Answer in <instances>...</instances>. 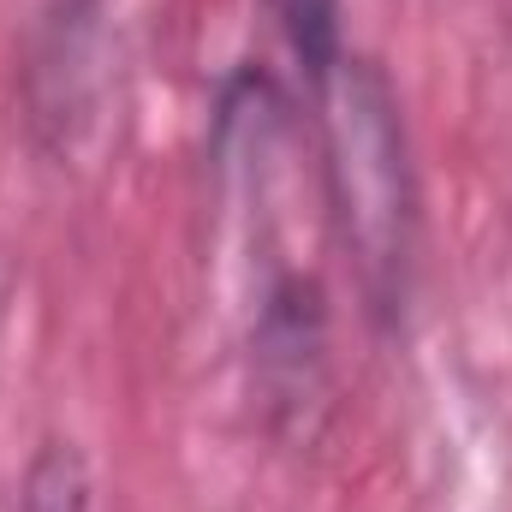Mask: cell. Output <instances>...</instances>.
I'll list each match as a JSON object with an SVG mask.
<instances>
[{"mask_svg":"<svg viewBox=\"0 0 512 512\" xmlns=\"http://www.w3.org/2000/svg\"><path fill=\"white\" fill-rule=\"evenodd\" d=\"M322 137V197L334 239L352 262L364 316L376 334H399L417 298L423 251V179L399 84L376 54H340V66L310 90Z\"/></svg>","mask_w":512,"mask_h":512,"instance_id":"6da1fadb","label":"cell"},{"mask_svg":"<svg viewBox=\"0 0 512 512\" xmlns=\"http://www.w3.org/2000/svg\"><path fill=\"white\" fill-rule=\"evenodd\" d=\"M328 292L304 268H274L251 316V393L268 435L310 441L328 411Z\"/></svg>","mask_w":512,"mask_h":512,"instance_id":"7a4b0ae2","label":"cell"},{"mask_svg":"<svg viewBox=\"0 0 512 512\" xmlns=\"http://www.w3.org/2000/svg\"><path fill=\"white\" fill-rule=\"evenodd\" d=\"M96 507V471L90 453L66 435H48L18 483V512H90Z\"/></svg>","mask_w":512,"mask_h":512,"instance_id":"277c9868","label":"cell"},{"mask_svg":"<svg viewBox=\"0 0 512 512\" xmlns=\"http://www.w3.org/2000/svg\"><path fill=\"white\" fill-rule=\"evenodd\" d=\"M268 18L298 66L304 90H316L346 54V0H268Z\"/></svg>","mask_w":512,"mask_h":512,"instance_id":"3957f363","label":"cell"}]
</instances>
